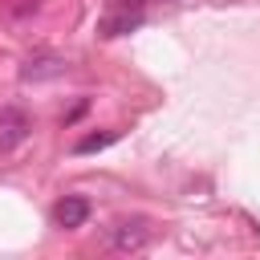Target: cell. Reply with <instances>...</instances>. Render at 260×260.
<instances>
[{
  "label": "cell",
  "mask_w": 260,
  "mask_h": 260,
  "mask_svg": "<svg viewBox=\"0 0 260 260\" xmlns=\"http://www.w3.org/2000/svg\"><path fill=\"white\" fill-rule=\"evenodd\" d=\"M146 4L150 0H110L106 12L98 16V37L102 41H114L122 32H134L142 20H146Z\"/></svg>",
  "instance_id": "cell-1"
},
{
  "label": "cell",
  "mask_w": 260,
  "mask_h": 260,
  "mask_svg": "<svg viewBox=\"0 0 260 260\" xmlns=\"http://www.w3.org/2000/svg\"><path fill=\"white\" fill-rule=\"evenodd\" d=\"M146 240H150V228H146L142 215H134V219H118V223L110 228V244H114L118 252H142Z\"/></svg>",
  "instance_id": "cell-2"
},
{
  "label": "cell",
  "mask_w": 260,
  "mask_h": 260,
  "mask_svg": "<svg viewBox=\"0 0 260 260\" xmlns=\"http://www.w3.org/2000/svg\"><path fill=\"white\" fill-rule=\"evenodd\" d=\"M28 130H32L28 114H24V110H16V106H4V110H0V154L16 150V146L28 138Z\"/></svg>",
  "instance_id": "cell-3"
},
{
  "label": "cell",
  "mask_w": 260,
  "mask_h": 260,
  "mask_svg": "<svg viewBox=\"0 0 260 260\" xmlns=\"http://www.w3.org/2000/svg\"><path fill=\"white\" fill-rule=\"evenodd\" d=\"M61 73H65V57H57V53H32L20 65L24 81H49V77H61Z\"/></svg>",
  "instance_id": "cell-4"
},
{
  "label": "cell",
  "mask_w": 260,
  "mask_h": 260,
  "mask_svg": "<svg viewBox=\"0 0 260 260\" xmlns=\"http://www.w3.org/2000/svg\"><path fill=\"white\" fill-rule=\"evenodd\" d=\"M85 219H89V203H85L81 195L57 199V207H53V223H57V228H81Z\"/></svg>",
  "instance_id": "cell-5"
},
{
  "label": "cell",
  "mask_w": 260,
  "mask_h": 260,
  "mask_svg": "<svg viewBox=\"0 0 260 260\" xmlns=\"http://www.w3.org/2000/svg\"><path fill=\"white\" fill-rule=\"evenodd\" d=\"M110 142H118V130H106V134H85L73 150H77V154H89V150H102V146H110Z\"/></svg>",
  "instance_id": "cell-6"
},
{
  "label": "cell",
  "mask_w": 260,
  "mask_h": 260,
  "mask_svg": "<svg viewBox=\"0 0 260 260\" xmlns=\"http://www.w3.org/2000/svg\"><path fill=\"white\" fill-rule=\"evenodd\" d=\"M37 4H41V0H12V4H8V12H16V16H28Z\"/></svg>",
  "instance_id": "cell-7"
}]
</instances>
